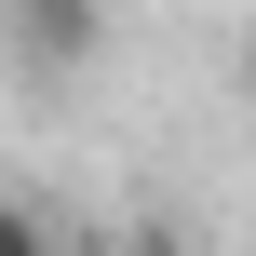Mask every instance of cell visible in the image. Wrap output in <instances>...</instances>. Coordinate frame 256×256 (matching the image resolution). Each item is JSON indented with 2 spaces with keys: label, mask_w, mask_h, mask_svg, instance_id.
<instances>
[{
  "label": "cell",
  "mask_w": 256,
  "mask_h": 256,
  "mask_svg": "<svg viewBox=\"0 0 256 256\" xmlns=\"http://www.w3.org/2000/svg\"><path fill=\"white\" fill-rule=\"evenodd\" d=\"M14 40H27V68H94L108 14L94 0H14Z\"/></svg>",
  "instance_id": "1"
},
{
  "label": "cell",
  "mask_w": 256,
  "mask_h": 256,
  "mask_svg": "<svg viewBox=\"0 0 256 256\" xmlns=\"http://www.w3.org/2000/svg\"><path fill=\"white\" fill-rule=\"evenodd\" d=\"M0 256H54V230H40V216H27L14 189H0Z\"/></svg>",
  "instance_id": "2"
}]
</instances>
